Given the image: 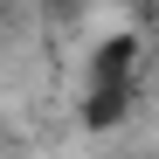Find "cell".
<instances>
[{
	"instance_id": "1",
	"label": "cell",
	"mask_w": 159,
	"mask_h": 159,
	"mask_svg": "<svg viewBox=\"0 0 159 159\" xmlns=\"http://www.w3.org/2000/svg\"><path fill=\"white\" fill-rule=\"evenodd\" d=\"M139 69H145V35H139V28H111V35H97L90 56H83L90 90H97V83H139Z\"/></svg>"
},
{
	"instance_id": "2",
	"label": "cell",
	"mask_w": 159,
	"mask_h": 159,
	"mask_svg": "<svg viewBox=\"0 0 159 159\" xmlns=\"http://www.w3.org/2000/svg\"><path fill=\"white\" fill-rule=\"evenodd\" d=\"M139 97H145V83H97V90H83V104H76V125L118 131L131 111H139Z\"/></svg>"
},
{
	"instance_id": "3",
	"label": "cell",
	"mask_w": 159,
	"mask_h": 159,
	"mask_svg": "<svg viewBox=\"0 0 159 159\" xmlns=\"http://www.w3.org/2000/svg\"><path fill=\"white\" fill-rule=\"evenodd\" d=\"M145 56H152V62H159V35H152V48H145Z\"/></svg>"
},
{
	"instance_id": "4",
	"label": "cell",
	"mask_w": 159,
	"mask_h": 159,
	"mask_svg": "<svg viewBox=\"0 0 159 159\" xmlns=\"http://www.w3.org/2000/svg\"><path fill=\"white\" fill-rule=\"evenodd\" d=\"M0 28H7V0H0Z\"/></svg>"
}]
</instances>
